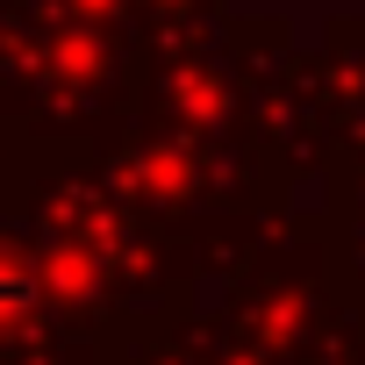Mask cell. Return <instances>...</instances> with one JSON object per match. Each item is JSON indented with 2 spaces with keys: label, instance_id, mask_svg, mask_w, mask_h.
Wrapping results in <instances>:
<instances>
[{
  "label": "cell",
  "instance_id": "obj_1",
  "mask_svg": "<svg viewBox=\"0 0 365 365\" xmlns=\"http://www.w3.org/2000/svg\"><path fill=\"white\" fill-rule=\"evenodd\" d=\"M36 301H43V272H36L22 251H8V244H0V329H15Z\"/></svg>",
  "mask_w": 365,
  "mask_h": 365
}]
</instances>
